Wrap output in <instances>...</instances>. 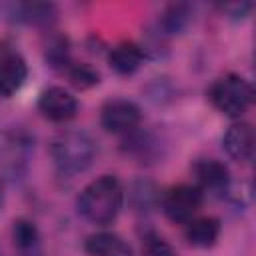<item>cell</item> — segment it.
I'll list each match as a JSON object with an SVG mask.
<instances>
[{
	"mask_svg": "<svg viewBox=\"0 0 256 256\" xmlns=\"http://www.w3.org/2000/svg\"><path fill=\"white\" fill-rule=\"evenodd\" d=\"M204 202V192L196 184H176L160 198V208L168 220L176 224L190 222Z\"/></svg>",
	"mask_w": 256,
	"mask_h": 256,
	"instance_id": "5b68a950",
	"label": "cell"
},
{
	"mask_svg": "<svg viewBox=\"0 0 256 256\" xmlns=\"http://www.w3.org/2000/svg\"><path fill=\"white\" fill-rule=\"evenodd\" d=\"M144 48L136 42H120L108 54L110 68L120 76H132L144 64Z\"/></svg>",
	"mask_w": 256,
	"mask_h": 256,
	"instance_id": "8fae6325",
	"label": "cell"
},
{
	"mask_svg": "<svg viewBox=\"0 0 256 256\" xmlns=\"http://www.w3.org/2000/svg\"><path fill=\"white\" fill-rule=\"evenodd\" d=\"M130 140L126 142V152H130L132 156L140 158V160H150L156 156V150H158V144L152 140L150 134H142V132H130L128 134Z\"/></svg>",
	"mask_w": 256,
	"mask_h": 256,
	"instance_id": "d6986e66",
	"label": "cell"
},
{
	"mask_svg": "<svg viewBox=\"0 0 256 256\" xmlns=\"http://www.w3.org/2000/svg\"><path fill=\"white\" fill-rule=\"evenodd\" d=\"M22 256H38L36 252H22Z\"/></svg>",
	"mask_w": 256,
	"mask_h": 256,
	"instance_id": "44dd1931",
	"label": "cell"
},
{
	"mask_svg": "<svg viewBox=\"0 0 256 256\" xmlns=\"http://www.w3.org/2000/svg\"><path fill=\"white\" fill-rule=\"evenodd\" d=\"M142 256H178L174 246L158 234H146L142 240Z\"/></svg>",
	"mask_w": 256,
	"mask_h": 256,
	"instance_id": "ffe728a7",
	"label": "cell"
},
{
	"mask_svg": "<svg viewBox=\"0 0 256 256\" xmlns=\"http://www.w3.org/2000/svg\"><path fill=\"white\" fill-rule=\"evenodd\" d=\"M66 74H68V80L74 88L78 90H88L92 86H96L100 82V74L96 68H92L90 64H76V62H70L68 68H66Z\"/></svg>",
	"mask_w": 256,
	"mask_h": 256,
	"instance_id": "ac0fdd59",
	"label": "cell"
},
{
	"mask_svg": "<svg viewBox=\"0 0 256 256\" xmlns=\"http://www.w3.org/2000/svg\"><path fill=\"white\" fill-rule=\"evenodd\" d=\"M192 12L188 4H172L168 6L160 20H158V28L162 32V36H172V34H180L188 24H190Z\"/></svg>",
	"mask_w": 256,
	"mask_h": 256,
	"instance_id": "9a60e30c",
	"label": "cell"
},
{
	"mask_svg": "<svg viewBox=\"0 0 256 256\" xmlns=\"http://www.w3.org/2000/svg\"><path fill=\"white\" fill-rule=\"evenodd\" d=\"M192 174L196 178V186L202 192H224L230 186V170L216 158H198L192 164Z\"/></svg>",
	"mask_w": 256,
	"mask_h": 256,
	"instance_id": "ba28073f",
	"label": "cell"
},
{
	"mask_svg": "<svg viewBox=\"0 0 256 256\" xmlns=\"http://www.w3.org/2000/svg\"><path fill=\"white\" fill-rule=\"evenodd\" d=\"M50 154L62 174L74 176L90 168L96 156V144L84 130H64L52 140Z\"/></svg>",
	"mask_w": 256,
	"mask_h": 256,
	"instance_id": "7a4b0ae2",
	"label": "cell"
},
{
	"mask_svg": "<svg viewBox=\"0 0 256 256\" xmlns=\"http://www.w3.org/2000/svg\"><path fill=\"white\" fill-rule=\"evenodd\" d=\"M12 240L20 252H34V248L38 246V240H40V232L32 220L18 218L12 224Z\"/></svg>",
	"mask_w": 256,
	"mask_h": 256,
	"instance_id": "2e32d148",
	"label": "cell"
},
{
	"mask_svg": "<svg viewBox=\"0 0 256 256\" xmlns=\"http://www.w3.org/2000/svg\"><path fill=\"white\" fill-rule=\"evenodd\" d=\"M28 78V64L22 54L6 50L0 56V96L8 98L16 94Z\"/></svg>",
	"mask_w": 256,
	"mask_h": 256,
	"instance_id": "9c48e42d",
	"label": "cell"
},
{
	"mask_svg": "<svg viewBox=\"0 0 256 256\" xmlns=\"http://www.w3.org/2000/svg\"><path fill=\"white\" fill-rule=\"evenodd\" d=\"M224 150L236 162H248L254 154V130L248 122H234L222 138Z\"/></svg>",
	"mask_w": 256,
	"mask_h": 256,
	"instance_id": "30bf717a",
	"label": "cell"
},
{
	"mask_svg": "<svg viewBox=\"0 0 256 256\" xmlns=\"http://www.w3.org/2000/svg\"><path fill=\"white\" fill-rule=\"evenodd\" d=\"M34 154V138L22 128L0 132V174L4 178H22Z\"/></svg>",
	"mask_w": 256,
	"mask_h": 256,
	"instance_id": "277c9868",
	"label": "cell"
},
{
	"mask_svg": "<svg viewBox=\"0 0 256 256\" xmlns=\"http://www.w3.org/2000/svg\"><path fill=\"white\" fill-rule=\"evenodd\" d=\"M0 200H2V190H0Z\"/></svg>",
	"mask_w": 256,
	"mask_h": 256,
	"instance_id": "7402d4cb",
	"label": "cell"
},
{
	"mask_svg": "<svg viewBox=\"0 0 256 256\" xmlns=\"http://www.w3.org/2000/svg\"><path fill=\"white\" fill-rule=\"evenodd\" d=\"M12 16L20 22L26 24H36V26H46L54 20L56 16V6L54 4H40V2H28V4H18L14 6Z\"/></svg>",
	"mask_w": 256,
	"mask_h": 256,
	"instance_id": "5bb4252c",
	"label": "cell"
},
{
	"mask_svg": "<svg viewBox=\"0 0 256 256\" xmlns=\"http://www.w3.org/2000/svg\"><path fill=\"white\" fill-rule=\"evenodd\" d=\"M38 110L52 122H68L78 114V100L62 86H50L38 96Z\"/></svg>",
	"mask_w": 256,
	"mask_h": 256,
	"instance_id": "52a82bcc",
	"label": "cell"
},
{
	"mask_svg": "<svg viewBox=\"0 0 256 256\" xmlns=\"http://www.w3.org/2000/svg\"><path fill=\"white\" fill-rule=\"evenodd\" d=\"M220 220L214 216H202V218H192L186 222L184 236L190 246L194 248H212L218 238H220Z\"/></svg>",
	"mask_w": 256,
	"mask_h": 256,
	"instance_id": "7c38bea8",
	"label": "cell"
},
{
	"mask_svg": "<svg viewBox=\"0 0 256 256\" xmlns=\"http://www.w3.org/2000/svg\"><path fill=\"white\" fill-rule=\"evenodd\" d=\"M44 58L48 66L66 70L70 64V44L68 38L62 34H52L44 46Z\"/></svg>",
	"mask_w": 256,
	"mask_h": 256,
	"instance_id": "e0dca14e",
	"label": "cell"
},
{
	"mask_svg": "<svg viewBox=\"0 0 256 256\" xmlns=\"http://www.w3.org/2000/svg\"><path fill=\"white\" fill-rule=\"evenodd\" d=\"M124 204V188L112 174L98 176L78 196V212L96 226H108L116 220Z\"/></svg>",
	"mask_w": 256,
	"mask_h": 256,
	"instance_id": "6da1fadb",
	"label": "cell"
},
{
	"mask_svg": "<svg viewBox=\"0 0 256 256\" xmlns=\"http://www.w3.org/2000/svg\"><path fill=\"white\" fill-rule=\"evenodd\" d=\"M84 250L90 256H132V248L118 234L96 232L86 238Z\"/></svg>",
	"mask_w": 256,
	"mask_h": 256,
	"instance_id": "4fadbf2b",
	"label": "cell"
},
{
	"mask_svg": "<svg viewBox=\"0 0 256 256\" xmlns=\"http://www.w3.org/2000/svg\"><path fill=\"white\" fill-rule=\"evenodd\" d=\"M208 98L218 112L230 118H240L252 106L254 90L246 78L230 72L212 82L208 88Z\"/></svg>",
	"mask_w": 256,
	"mask_h": 256,
	"instance_id": "3957f363",
	"label": "cell"
},
{
	"mask_svg": "<svg viewBox=\"0 0 256 256\" xmlns=\"http://www.w3.org/2000/svg\"><path fill=\"white\" fill-rule=\"evenodd\" d=\"M142 120V112L138 104L126 98H112L104 102L100 110V124L106 132L112 134H130L138 128Z\"/></svg>",
	"mask_w": 256,
	"mask_h": 256,
	"instance_id": "8992f818",
	"label": "cell"
}]
</instances>
